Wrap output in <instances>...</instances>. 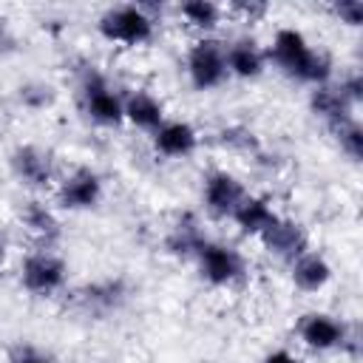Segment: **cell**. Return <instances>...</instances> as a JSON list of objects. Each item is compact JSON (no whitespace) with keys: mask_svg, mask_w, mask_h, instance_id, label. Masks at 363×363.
I'll return each mask as SVG.
<instances>
[{"mask_svg":"<svg viewBox=\"0 0 363 363\" xmlns=\"http://www.w3.org/2000/svg\"><path fill=\"white\" fill-rule=\"evenodd\" d=\"M267 57L292 79L306 82V85H326L332 79V60L326 51L312 48L303 31L284 26L272 34V45Z\"/></svg>","mask_w":363,"mask_h":363,"instance_id":"6da1fadb","label":"cell"},{"mask_svg":"<svg viewBox=\"0 0 363 363\" xmlns=\"http://www.w3.org/2000/svg\"><path fill=\"white\" fill-rule=\"evenodd\" d=\"M77 85H79V105L91 122L102 128H116L125 122L122 96L111 88V82L94 62H82V68H77Z\"/></svg>","mask_w":363,"mask_h":363,"instance_id":"7a4b0ae2","label":"cell"},{"mask_svg":"<svg viewBox=\"0 0 363 363\" xmlns=\"http://www.w3.org/2000/svg\"><path fill=\"white\" fill-rule=\"evenodd\" d=\"M96 28L108 43L145 45L156 34V20L139 3H122V6L105 9L102 17L96 20Z\"/></svg>","mask_w":363,"mask_h":363,"instance_id":"3957f363","label":"cell"},{"mask_svg":"<svg viewBox=\"0 0 363 363\" xmlns=\"http://www.w3.org/2000/svg\"><path fill=\"white\" fill-rule=\"evenodd\" d=\"M68 284V264L48 247L28 252L20 264V286L37 298L57 295Z\"/></svg>","mask_w":363,"mask_h":363,"instance_id":"277c9868","label":"cell"},{"mask_svg":"<svg viewBox=\"0 0 363 363\" xmlns=\"http://www.w3.org/2000/svg\"><path fill=\"white\" fill-rule=\"evenodd\" d=\"M187 79L196 91H213L218 88L230 74L224 62V43L216 37H199L184 57Z\"/></svg>","mask_w":363,"mask_h":363,"instance_id":"5b68a950","label":"cell"},{"mask_svg":"<svg viewBox=\"0 0 363 363\" xmlns=\"http://www.w3.org/2000/svg\"><path fill=\"white\" fill-rule=\"evenodd\" d=\"M196 264L210 286H233L244 278V258L230 244L204 241V247L196 252Z\"/></svg>","mask_w":363,"mask_h":363,"instance_id":"8992f818","label":"cell"},{"mask_svg":"<svg viewBox=\"0 0 363 363\" xmlns=\"http://www.w3.org/2000/svg\"><path fill=\"white\" fill-rule=\"evenodd\" d=\"M244 196H247V190H244L241 179L230 170H210L201 179V201L213 218H230Z\"/></svg>","mask_w":363,"mask_h":363,"instance_id":"52a82bcc","label":"cell"},{"mask_svg":"<svg viewBox=\"0 0 363 363\" xmlns=\"http://www.w3.org/2000/svg\"><path fill=\"white\" fill-rule=\"evenodd\" d=\"M102 199V179L94 167H74L57 184V204L62 210H91Z\"/></svg>","mask_w":363,"mask_h":363,"instance_id":"ba28073f","label":"cell"},{"mask_svg":"<svg viewBox=\"0 0 363 363\" xmlns=\"http://www.w3.org/2000/svg\"><path fill=\"white\" fill-rule=\"evenodd\" d=\"M11 173L20 184L45 190L54 182V156L40 145H17L9 156Z\"/></svg>","mask_w":363,"mask_h":363,"instance_id":"9c48e42d","label":"cell"},{"mask_svg":"<svg viewBox=\"0 0 363 363\" xmlns=\"http://www.w3.org/2000/svg\"><path fill=\"white\" fill-rule=\"evenodd\" d=\"M298 337L312 352H332V349H343L349 343V329L335 315L309 312L298 323Z\"/></svg>","mask_w":363,"mask_h":363,"instance_id":"30bf717a","label":"cell"},{"mask_svg":"<svg viewBox=\"0 0 363 363\" xmlns=\"http://www.w3.org/2000/svg\"><path fill=\"white\" fill-rule=\"evenodd\" d=\"M261 244H264V250L269 252V255H275V258H281V261H286V264H292L298 255H303L306 250H309V235H306V230L298 224V221H292V218H275L261 235Z\"/></svg>","mask_w":363,"mask_h":363,"instance_id":"8fae6325","label":"cell"},{"mask_svg":"<svg viewBox=\"0 0 363 363\" xmlns=\"http://www.w3.org/2000/svg\"><path fill=\"white\" fill-rule=\"evenodd\" d=\"M130 289L125 278H102L94 284H85L77 292V303L88 312V315H111L116 309H122V303L128 301Z\"/></svg>","mask_w":363,"mask_h":363,"instance_id":"7c38bea8","label":"cell"},{"mask_svg":"<svg viewBox=\"0 0 363 363\" xmlns=\"http://www.w3.org/2000/svg\"><path fill=\"white\" fill-rule=\"evenodd\" d=\"M224 62L227 74L238 79H255L267 68V51L252 37H235L224 45Z\"/></svg>","mask_w":363,"mask_h":363,"instance_id":"4fadbf2b","label":"cell"},{"mask_svg":"<svg viewBox=\"0 0 363 363\" xmlns=\"http://www.w3.org/2000/svg\"><path fill=\"white\" fill-rule=\"evenodd\" d=\"M199 147V133L184 119H164L153 130V150L164 159H184Z\"/></svg>","mask_w":363,"mask_h":363,"instance_id":"5bb4252c","label":"cell"},{"mask_svg":"<svg viewBox=\"0 0 363 363\" xmlns=\"http://www.w3.org/2000/svg\"><path fill=\"white\" fill-rule=\"evenodd\" d=\"M204 241H207V235H204L201 221L193 213H179L164 235V250L176 258H196V252L204 247Z\"/></svg>","mask_w":363,"mask_h":363,"instance_id":"9a60e30c","label":"cell"},{"mask_svg":"<svg viewBox=\"0 0 363 363\" xmlns=\"http://www.w3.org/2000/svg\"><path fill=\"white\" fill-rule=\"evenodd\" d=\"M289 275H292V284L301 292H320L332 281V264L320 252L306 250L303 255H298L289 264Z\"/></svg>","mask_w":363,"mask_h":363,"instance_id":"2e32d148","label":"cell"},{"mask_svg":"<svg viewBox=\"0 0 363 363\" xmlns=\"http://www.w3.org/2000/svg\"><path fill=\"white\" fill-rule=\"evenodd\" d=\"M309 108H312V113H315L318 119H323L332 130L340 128V125H346L349 119H354V116H352V105L343 99V94L337 91V85H329V82L312 88V94H309Z\"/></svg>","mask_w":363,"mask_h":363,"instance_id":"e0dca14e","label":"cell"},{"mask_svg":"<svg viewBox=\"0 0 363 363\" xmlns=\"http://www.w3.org/2000/svg\"><path fill=\"white\" fill-rule=\"evenodd\" d=\"M122 105H125V119H128L133 128H139V130L153 133V130L164 122V105H162V99L153 96V94L145 91V88L130 91V94L122 99Z\"/></svg>","mask_w":363,"mask_h":363,"instance_id":"ac0fdd59","label":"cell"},{"mask_svg":"<svg viewBox=\"0 0 363 363\" xmlns=\"http://www.w3.org/2000/svg\"><path fill=\"white\" fill-rule=\"evenodd\" d=\"M233 221H235V227L244 233V235H261L275 218H278V213L272 210V204H269V199H264V196H244L241 199V204L233 210V216H230Z\"/></svg>","mask_w":363,"mask_h":363,"instance_id":"d6986e66","label":"cell"},{"mask_svg":"<svg viewBox=\"0 0 363 363\" xmlns=\"http://www.w3.org/2000/svg\"><path fill=\"white\" fill-rule=\"evenodd\" d=\"M20 221H23V227H26L34 238H40L45 247L60 238V218H57L54 210H51L45 201H40V199H31V201L23 204Z\"/></svg>","mask_w":363,"mask_h":363,"instance_id":"ffe728a7","label":"cell"},{"mask_svg":"<svg viewBox=\"0 0 363 363\" xmlns=\"http://www.w3.org/2000/svg\"><path fill=\"white\" fill-rule=\"evenodd\" d=\"M179 14L196 31H213L221 23V6L213 0H187L179 6Z\"/></svg>","mask_w":363,"mask_h":363,"instance_id":"44dd1931","label":"cell"},{"mask_svg":"<svg viewBox=\"0 0 363 363\" xmlns=\"http://www.w3.org/2000/svg\"><path fill=\"white\" fill-rule=\"evenodd\" d=\"M218 145L233 150V153H247V156H258L261 145H258V136L252 128L241 125V122H233V125H224L218 130Z\"/></svg>","mask_w":363,"mask_h":363,"instance_id":"7402d4cb","label":"cell"},{"mask_svg":"<svg viewBox=\"0 0 363 363\" xmlns=\"http://www.w3.org/2000/svg\"><path fill=\"white\" fill-rule=\"evenodd\" d=\"M17 99H20V105L28 108V111H45V108L54 105L57 94H54V88H51L48 82L31 79V82H23V85L17 88Z\"/></svg>","mask_w":363,"mask_h":363,"instance_id":"603a6c76","label":"cell"},{"mask_svg":"<svg viewBox=\"0 0 363 363\" xmlns=\"http://www.w3.org/2000/svg\"><path fill=\"white\" fill-rule=\"evenodd\" d=\"M335 136H337L340 150H343L352 162H360V156H363V128H360V122H357V119H349L346 125L335 128Z\"/></svg>","mask_w":363,"mask_h":363,"instance_id":"cb8c5ba5","label":"cell"},{"mask_svg":"<svg viewBox=\"0 0 363 363\" xmlns=\"http://www.w3.org/2000/svg\"><path fill=\"white\" fill-rule=\"evenodd\" d=\"M337 91L343 94V99H346L352 108H354V105H360V102H363V77H360L357 71H352V74L340 77Z\"/></svg>","mask_w":363,"mask_h":363,"instance_id":"d4e9b609","label":"cell"},{"mask_svg":"<svg viewBox=\"0 0 363 363\" xmlns=\"http://www.w3.org/2000/svg\"><path fill=\"white\" fill-rule=\"evenodd\" d=\"M332 11H335V17H337L340 23H346V26H352V28L363 23V3H360V0H340V3L332 6Z\"/></svg>","mask_w":363,"mask_h":363,"instance_id":"484cf974","label":"cell"},{"mask_svg":"<svg viewBox=\"0 0 363 363\" xmlns=\"http://www.w3.org/2000/svg\"><path fill=\"white\" fill-rule=\"evenodd\" d=\"M230 11H233V14H241L244 20L252 23V20H261V17L269 11V6L261 3V0H250V3H247V0H233V3H230Z\"/></svg>","mask_w":363,"mask_h":363,"instance_id":"4316f807","label":"cell"},{"mask_svg":"<svg viewBox=\"0 0 363 363\" xmlns=\"http://www.w3.org/2000/svg\"><path fill=\"white\" fill-rule=\"evenodd\" d=\"M9 363H51L43 352H37V349H31V346H20L14 354H11V360Z\"/></svg>","mask_w":363,"mask_h":363,"instance_id":"83f0119b","label":"cell"},{"mask_svg":"<svg viewBox=\"0 0 363 363\" xmlns=\"http://www.w3.org/2000/svg\"><path fill=\"white\" fill-rule=\"evenodd\" d=\"M261 363H301V360H298L292 352H286V349H275V352L264 354Z\"/></svg>","mask_w":363,"mask_h":363,"instance_id":"f1b7e54d","label":"cell"},{"mask_svg":"<svg viewBox=\"0 0 363 363\" xmlns=\"http://www.w3.org/2000/svg\"><path fill=\"white\" fill-rule=\"evenodd\" d=\"M3 264H6V241L0 235V269H3Z\"/></svg>","mask_w":363,"mask_h":363,"instance_id":"f546056e","label":"cell"},{"mask_svg":"<svg viewBox=\"0 0 363 363\" xmlns=\"http://www.w3.org/2000/svg\"><path fill=\"white\" fill-rule=\"evenodd\" d=\"M3 37H6V20L0 17V40H3Z\"/></svg>","mask_w":363,"mask_h":363,"instance_id":"4dcf8cb0","label":"cell"}]
</instances>
